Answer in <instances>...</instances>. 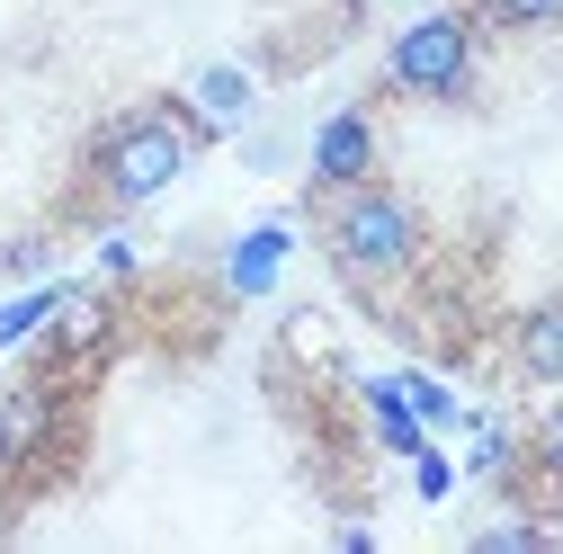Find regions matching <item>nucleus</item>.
I'll return each mask as SVG.
<instances>
[{
    "instance_id": "f257e3e1",
    "label": "nucleus",
    "mask_w": 563,
    "mask_h": 554,
    "mask_svg": "<svg viewBox=\"0 0 563 554\" xmlns=\"http://www.w3.org/2000/svg\"><path fill=\"white\" fill-rule=\"evenodd\" d=\"M322 242H331L340 277L385 287V277H411V259H420V215H411V197H394L385 179H349L322 206Z\"/></svg>"
},
{
    "instance_id": "f03ea898",
    "label": "nucleus",
    "mask_w": 563,
    "mask_h": 554,
    "mask_svg": "<svg viewBox=\"0 0 563 554\" xmlns=\"http://www.w3.org/2000/svg\"><path fill=\"white\" fill-rule=\"evenodd\" d=\"M197 117H179V108H125L99 144H90V179H99V197L108 206H144V197H162L179 170H188V153H197Z\"/></svg>"
},
{
    "instance_id": "7ed1b4c3",
    "label": "nucleus",
    "mask_w": 563,
    "mask_h": 554,
    "mask_svg": "<svg viewBox=\"0 0 563 554\" xmlns=\"http://www.w3.org/2000/svg\"><path fill=\"white\" fill-rule=\"evenodd\" d=\"M385 81L394 90H411V99H456L465 81H474V19H420V27H402L394 36V54H385Z\"/></svg>"
},
{
    "instance_id": "20e7f679",
    "label": "nucleus",
    "mask_w": 563,
    "mask_h": 554,
    "mask_svg": "<svg viewBox=\"0 0 563 554\" xmlns=\"http://www.w3.org/2000/svg\"><path fill=\"white\" fill-rule=\"evenodd\" d=\"M367 162H376V134H367V117H331V125L313 134V170H322V188L367 179Z\"/></svg>"
},
{
    "instance_id": "39448f33",
    "label": "nucleus",
    "mask_w": 563,
    "mask_h": 554,
    "mask_svg": "<svg viewBox=\"0 0 563 554\" xmlns=\"http://www.w3.org/2000/svg\"><path fill=\"white\" fill-rule=\"evenodd\" d=\"M519 376L563 385V296H554V304H537V313L519 322Z\"/></svg>"
},
{
    "instance_id": "423d86ee",
    "label": "nucleus",
    "mask_w": 563,
    "mask_h": 554,
    "mask_svg": "<svg viewBox=\"0 0 563 554\" xmlns=\"http://www.w3.org/2000/svg\"><path fill=\"white\" fill-rule=\"evenodd\" d=\"M465 19H474V27H554L563 0H474Z\"/></svg>"
},
{
    "instance_id": "0eeeda50",
    "label": "nucleus",
    "mask_w": 563,
    "mask_h": 554,
    "mask_svg": "<svg viewBox=\"0 0 563 554\" xmlns=\"http://www.w3.org/2000/svg\"><path fill=\"white\" fill-rule=\"evenodd\" d=\"M528 465H537V474L554 483V492H563V402L537 421V439H528Z\"/></svg>"
},
{
    "instance_id": "6e6552de",
    "label": "nucleus",
    "mask_w": 563,
    "mask_h": 554,
    "mask_svg": "<svg viewBox=\"0 0 563 554\" xmlns=\"http://www.w3.org/2000/svg\"><path fill=\"white\" fill-rule=\"evenodd\" d=\"M90 340H99V304L73 296V304H63V350H90Z\"/></svg>"
},
{
    "instance_id": "1a4fd4ad",
    "label": "nucleus",
    "mask_w": 563,
    "mask_h": 554,
    "mask_svg": "<svg viewBox=\"0 0 563 554\" xmlns=\"http://www.w3.org/2000/svg\"><path fill=\"white\" fill-rule=\"evenodd\" d=\"M268 268H277V242H242V259H233V287H268Z\"/></svg>"
},
{
    "instance_id": "9d476101",
    "label": "nucleus",
    "mask_w": 563,
    "mask_h": 554,
    "mask_svg": "<svg viewBox=\"0 0 563 554\" xmlns=\"http://www.w3.org/2000/svg\"><path fill=\"white\" fill-rule=\"evenodd\" d=\"M242 73H216V81H206V117H242Z\"/></svg>"
}]
</instances>
